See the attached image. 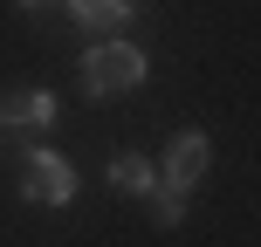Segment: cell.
Segmentation results:
<instances>
[{"label": "cell", "instance_id": "6da1fadb", "mask_svg": "<svg viewBox=\"0 0 261 247\" xmlns=\"http://www.w3.org/2000/svg\"><path fill=\"white\" fill-rule=\"evenodd\" d=\"M83 83H90L96 96H124L144 83V55L130 48V41H96L90 55H83Z\"/></svg>", "mask_w": 261, "mask_h": 247}, {"label": "cell", "instance_id": "7a4b0ae2", "mask_svg": "<svg viewBox=\"0 0 261 247\" xmlns=\"http://www.w3.org/2000/svg\"><path fill=\"white\" fill-rule=\"evenodd\" d=\"M21 193L35 199V206H69V199H76V172L55 151H28L21 158Z\"/></svg>", "mask_w": 261, "mask_h": 247}, {"label": "cell", "instance_id": "3957f363", "mask_svg": "<svg viewBox=\"0 0 261 247\" xmlns=\"http://www.w3.org/2000/svg\"><path fill=\"white\" fill-rule=\"evenodd\" d=\"M206 158H213L206 130H179V138L165 144V179H158V185H172V193H193V185L206 179Z\"/></svg>", "mask_w": 261, "mask_h": 247}, {"label": "cell", "instance_id": "277c9868", "mask_svg": "<svg viewBox=\"0 0 261 247\" xmlns=\"http://www.w3.org/2000/svg\"><path fill=\"white\" fill-rule=\"evenodd\" d=\"M0 124H21V130L55 124V96H48V90H14V96H0Z\"/></svg>", "mask_w": 261, "mask_h": 247}, {"label": "cell", "instance_id": "5b68a950", "mask_svg": "<svg viewBox=\"0 0 261 247\" xmlns=\"http://www.w3.org/2000/svg\"><path fill=\"white\" fill-rule=\"evenodd\" d=\"M69 14H76L90 35H103V41H110V35L130 21V0H69Z\"/></svg>", "mask_w": 261, "mask_h": 247}, {"label": "cell", "instance_id": "8992f818", "mask_svg": "<svg viewBox=\"0 0 261 247\" xmlns=\"http://www.w3.org/2000/svg\"><path fill=\"white\" fill-rule=\"evenodd\" d=\"M110 185H117V193H144V199H151V193H158V172H151V158H117V165H110Z\"/></svg>", "mask_w": 261, "mask_h": 247}, {"label": "cell", "instance_id": "52a82bcc", "mask_svg": "<svg viewBox=\"0 0 261 247\" xmlns=\"http://www.w3.org/2000/svg\"><path fill=\"white\" fill-rule=\"evenodd\" d=\"M151 213H158V227H179V220H186V193L158 185V193H151Z\"/></svg>", "mask_w": 261, "mask_h": 247}, {"label": "cell", "instance_id": "ba28073f", "mask_svg": "<svg viewBox=\"0 0 261 247\" xmlns=\"http://www.w3.org/2000/svg\"><path fill=\"white\" fill-rule=\"evenodd\" d=\"M28 7H48V0H28Z\"/></svg>", "mask_w": 261, "mask_h": 247}]
</instances>
